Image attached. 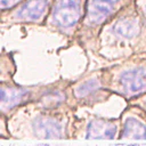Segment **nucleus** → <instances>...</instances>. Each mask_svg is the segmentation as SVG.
<instances>
[{
  "mask_svg": "<svg viewBox=\"0 0 146 146\" xmlns=\"http://www.w3.org/2000/svg\"><path fill=\"white\" fill-rule=\"evenodd\" d=\"M119 84L127 95H135L146 89V67H136L119 78Z\"/></svg>",
  "mask_w": 146,
  "mask_h": 146,
  "instance_id": "nucleus-4",
  "label": "nucleus"
},
{
  "mask_svg": "<svg viewBox=\"0 0 146 146\" xmlns=\"http://www.w3.org/2000/svg\"><path fill=\"white\" fill-rule=\"evenodd\" d=\"M130 0H89L86 21L90 25L103 24Z\"/></svg>",
  "mask_w": 146,
  "mask_h": 146,
  "instance_id": "nucleus-2",
  "label": "nucleus"
},
{
  "mask_svg": "<svg viewBox=\"0 0 146 146\" xmlns=\"http://www.w3.org/2000/svg\"><path fill=\"white\" fill-rule=\"evenodd\" d=\"M83 0H57L52 10V22L60 29H71L82 16Z\"/></svg>",
  "mask_w": 146,
  "mask_h": 146,
  "instance_id": "nucleus-1",
  "label": "nucleus"
},
{
  "mask_svg": "<svg viewBox=\"0 0 146 146\" xmlns=\"http://www.w3.org/2000/svg\"><path fill=\"white\" fill-rule=\"evenodd\" d=\"M47 146H49V145H47Z\"/></svg>",
  "mask_w": 146,
  "mask_h": 146,
  "instance_id": "nucleus-13",
  "label": "nucleus"
},
{
  "mask_svg": "<svg viewBox=\"0 0 146 146\" xmlns=\"http://www.w3.org/2000/svg\"><path fill=\"white\" fill-rule=\"evenodd\" d=\"M48 8V0H27L16 11V17L22 21H38Z\"/></svg>",
  "mask_w": 146,
  "mask_h": 146,
  "instance_id": "nucleus-5",
  "label": "nucleus"
},
{
  "mask_svg": "<svg viewBox=\"0 0 146 146\" xmlns=\"http://www.w3.org/2000/svg\"><path fill=\"white\" fill-rule=\"evenodd\" d=\"M121 136L128 138H135V139H145L146 125L135 117H129L124 123V128Z\"/></svg>",
  "mask_w": 146,
  "mask_h": 146,
  "instance_id": "nucleus-7",
  "label": "nucleus"
},
{
  "mask_svg": "<svg viewBox=\"0 0 146 146\" xmlns=\"http://www.w3.org/2000/svg\"><path fill=\"white\" fill-rule=\"evenodd\" d=\"M141 25L143 18L139 15L138 10L135 9V6L131 5L129 8H125L124 15H122L115 21L113 25V32L120 38L131 39L138 35Z\"/></svg>",
  "mask_w": 146,
  "mask_h": 146,
  "instance_id": "nucleus-3",
  "label": "nucleus"
},
{
  "mask_svg": "<svg viewBox=\"0 0 146 146\" xmlns=\"http://www.w3.org/2000/svg\"><path fill=\"white\" fill-rule=\"evenodd\" d=\"M21 0H0V9H6V8H10L13 6H15L16 3H18Z\"/></svg>",
  "mask_w": 146,
  "mask_h": 146,
  "instance_id": "nucleus-11",
  "label": "nucleus"
},
{
  "mask_svg": "<svg viewBox=\"0 0 146 146\" xmlns=\"http://www.w3.org/2000/svg\"><path fill=\"white\" fill-rule=\"evenodd\" d=\"M129 146H138V145H136V144H133V145H129Z\"/></svg>",
  "mask_w": 146,
  "mask_h": 146,
  "instance_id": "nucleus-12",
  "label": "nucleus"
},
{
  "mask_svg": "<svg viewBox=\"0 0 146 146\" xmlns=\"http://www.w3.org/2000/svg\"><path fill=\"white\" fill-rule=\"evenodd\" d=\"M98 87H99V84H98V81L97 80H95V79L88 80V81L83 82L82 84H80L75 89V95H76V97H83V96L88 95L90 91L95 90Z\"/></svg>",
  "mask_w": 146,
  "mask_h": 146,
  "instance_id": "nucleus-9",
  "label": "nucleus"
},
{
  "mask_svg": "<svg viewBox=\"0 0 146 146\" xmlns=\"http://www.w3.org/2000/svg\"><path fill=\"white\" fill-rule=\"evenodd\" d=\"M116 133V127L111 122L98 121L94 122L89 129V136L92 138H114Z\"/></svg>",
  "mask_w": 146,
  "mask_h": 146,
  "instance_id": "nucleus-8",
  "label": "nucleus"
},
{
  "mask_svg": "<svg viewBox=\"0 0 146 146\" xmlns=\"http://www.w3.org/2000/svg\"><path fill=\"white\" fill-rule=\"evenodd\" d=\"M138 6L140 8V14L143 18V24L146 27V0H138Z\"/></svg>",
  "mask_w": 146,
  "mask_h": 146,
  "instance_id": "nucleus-10",
  "label": "nucleus"
},
{
  "mask_svg": "<svg viewBox=\"0 0 146 146\" xmlns=\"http://www.w3.org/2000/svg\"><path fill=\"white\" fill-rule=\"evenodd\" d=\"M26 92L17 88L0 87V111H9L10 108L18 105Z\"/></svg>",
  "mask_w": 146,
  "mask_h": 146,
  "instance_id": "nucleus-6",
  "label": "nucleus"
}]
</instances>
